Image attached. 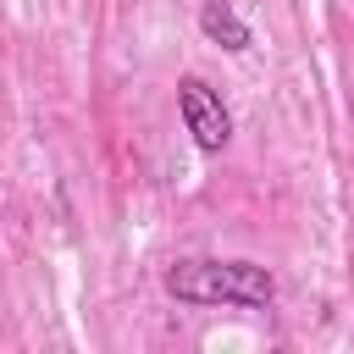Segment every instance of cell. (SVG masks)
Here are the masks:
<instances>
[{
	"mask_svg": "<svg viewBox=\"0 0 354 354\" xmlns=\"http://www.w3.org/2000/svg\"><path fill=\"white\" fill-rule=\"evenodd\" d=\"M166 293L177 304H194V310H216V304H232V310H271L277 299V277L254 260H210V254H194V260H177L166 266Z\"/></svg>",
	"mask_w": 354,
	"mask_h": 354,
	"instance_id": "cell-1",
	"label": "cell"
},
{
	"mask_svg": "<svg viewBox=\"0 0 354 354\" xmlns=\"http://www.w3.org/2000/svg\"><path fill=\"white\" fill-rule=\"evenodd\" d=\"M177 116H183V127L194 133V144L205 155H221L232 144V111L221 105V94L199 72H183L177 77Z\"/></svg>",
	"mask_w": 354,
	"mask_h": 354,
	"instance_id": "cell-2",
	"label": "cell"
},
{
	"mask_svg": "<svg viewBox=\"0 0 354 354\" xmlns=\"http://www.w3.org/2000/svg\"><path fill=\"white\" fill-rule=\"evenodd\" d=\"M199 33H205L216 50H227V55H243V50L254 44V33H249V22L232 11V0H205V6H199Z\"/></svg>",
	"mask_w": 354,
	"mask_h": 354,
	"instance_id": "cell-3",
	"label": "cell"
}]
</instances>
